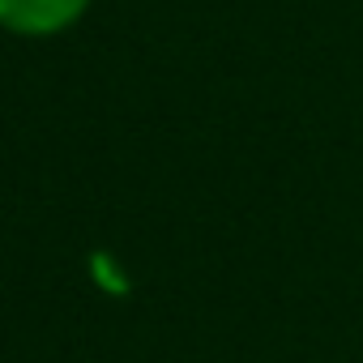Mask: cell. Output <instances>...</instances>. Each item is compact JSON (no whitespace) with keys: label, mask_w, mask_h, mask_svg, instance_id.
Wrapping results in <instances>:
<instances>
[{"label":"cell","mask_w":363,"mask_h":363,"mask_svg":"<svg viewBox=\"0 0 363 363\" xmlns=\"http://www.w3.org/2000/svg\"><path fill=\"white\" fill-rule=\"evenodd\" d=\"M90 0H0V30L18 39H52L73 30Z\"/></svg>","instance_id":"cell-1"}]
</instances>
